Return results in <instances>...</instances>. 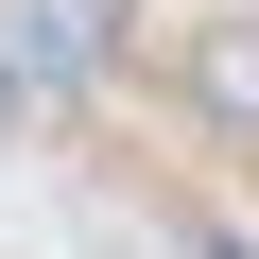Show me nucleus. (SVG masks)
Listing matches in <instances>:
<instances>
[{"mask_svg": "<svg viewBox=\"0 0 259 259\" xmlns=\"http://www.w3.org/2000/svg\"><path fill=\"white\" fill-rule=\"evenodd\" d=\"M190 104L259 139V18H207V35H190Z\"/></svg>", "mask_w": 259, "mask_h": 259, "instance_id": "obj_1", "label": "nucleus"}]
</instances>
